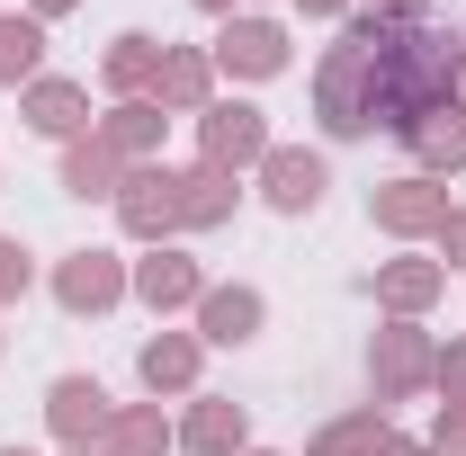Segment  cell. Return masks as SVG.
Instances as JSON below:
<instances>
[{"label": "cell", "instance_id": "cell-1", "mask_svg": "<svg viewBox=\"0 0 466 456\" xmlns=\"http://www.w3.org/2000/svg\"><path fill=\"white\" fill-rule=\"evenodd\" d=\"M458 63H466V27L350 9L341 36L323 45V63H314V125H323L332 144H368V134L412 144L431 116H449Z\"/></svg>", "mask_w": 466, "mask_h": 456}, {"label": "cell", "instance_id": "cell-2", "mask_svg": "<svg viewBox=\"0 0 466 456\" xmlns=\"http://www.w3.org/2000/svg\"><path fill=\"white\" fill-rule=\"evenodd\" d=\"M207 63H216V81H279L296 63V36L269 9H233L225 27H216V45H207Z\"/></svg>", "mask_w": 466, "mask_h": 456}, {"label": "cell", "instance_id": "cell-3", "mask_svg": "<svg viewBox=\"0 0 466 456\" xmlns=\"http://www.w3.org/2000/svg\"><path fill=\"white\" fill-rule=\"evenodd\" d=\"M126 295H135V260H116V251H99V242H81V251L55 260V304L72 313V322H99V313H116Z\"/></svg>", "mask_w": 466, "mask_h": 456}, {"label": "cell", "instance_id": "cell-4", "mask_svg": "<svg viewBox=\"0 0 466 456\" xmlns=\"http://www.w3.org/2000/svg\"><path fill=\"white\" fill-rule=\"evenodd\" d=\"M269 108H251V99H207V116H198V162H216V171H260L269 162Z\"/></svg>", "mask_w": 466, "mask_h": 456}, {"label": "cell", "instance_id": "cell-5", "mask_svg": "<svg viewBox=\"0 0 466 456\" xmlns=\"http://www.w3.org/2000/svg\"><path fill=\"white\" fill-rule=\"evenodd\" d=\"M431 367H440V341L421 332V322H377V341H368V385H377V402H412L421 385H431Z\"/></svg>", "mask_w": 466, "mask_h": 456}, {"label": "cell", "instance_id": "cell-6", "mask_svg": "<svg viewBox=\"0 0 466 456\" xmlns=\"http://www.w3.org/2000/svg\"><path fill=\"white\" fill-rule=\"evenodd\" d=\"M368 224L386 233V242H431V233L449 224V179H431V171L386 179V188L368 197Z\"/></svg>", "mask_w": 466, "mask_h": 456}, {"label": "cell", "instance_id": "cell-7", "mask_svg": "<svg viewBox=\"0 0 466 456\" xmlns=\"http://www.w3.org/2000/svg\"><path fill=\"white\" fill-rule=\"evenodd\" d=\"M260 197H269V215H314V206H323V188H332V162H323V153H314V144H269V162H260Z\"/></svg>", "mask_w": 466, "mask_h": 456}, {"label": "cell", "instance_id": "cell-8", "mask_svg": "<svg viewBox=\"0 0 466 456\" xmlns=\"http://www.w3.org/2000/svg\"><path fill=\"white\" fill-rule=\"evenodd\" d=\"M116 224H126V242H144V251H162V242L179 233V171H171V162L126 171V188H116Z\"/></svg>", "mask_w": 466, "mask_h": 456}, {"label": "cell", "instance_id": "cell-9", "mask_svg": "<svg viewBox=\"0 0 466 456\" xmlns=\"http://www.w3.org/2000/svg\"><path fill=\"white\" fill-rule=\"evenodd\" d=\"M269 332V295L260 286H242V278H207V295H198V341L207 349H251Z\"/></svg>", "mask_w": 466, "mask_h": 456}, {"label": "cell", "instance_id": "cell-10", "mask_svg": "<svg viewBox=\"0 0 466 456\" xmlns=\"http://www.w3.org/2000/svg\"><path fill=\"white\" fill-rule=\"evenodd\" d=\"M198 295H207V269H198L179 242H162V251H144V260H135V304H144L153 322L198 313Z\"/></svg>", "mask_w": 466, "mask_h": 456}, {"label": "cell", "instance_id": "cell-11", "mask_svg": "<svg viewBox=\"0 0 466 456\" xmlns=\"http://www.w3.org/2000/svg\"><path fill=\"white\" fill-rule=\"evenodd\" d=\"M108 421H116V402L99 376H55L46 385V430L63 448H108Z\"/></svg>", "mask_w": 466, "mask_h": 456}, {"label": "cell", "instance_id": "cell-12", "mask_svg": "<svg viewBox=\"0 0 466 456\" xmlns=\"http://www.w3.org/2000/svg\"><path fill=\"white\" fill-rule=\"evenodd\" d=\"M18 116H27V134H46V144H81L99 116H90V81H63V72H46V81H27L18 90Z\"/></svg>", "mask_w": 466, "mask_h": 456}, {"label": "cell", "instance_id": "cell-13", "mask_svg": "<svg viewBox=\"0 0 466 456\" xmlns=\"http://www.w3.org/2000/svg\"><path fill=\"white\" fill-rule=\"evenodd\" d=\"M198 367H207V341H198V332H153V341L135 349V376H144V394L153 402H188L198 394Z\"/></svg>", "mask_w": 466, "mask_h": 456}, {"label": "cell", "instance_id": "cell-14", "mask_svg": "<svg viewBox=\"0 0 466 456\" xmlns=\"http://www.w3.org/2000/svg\"><path fill=\"white\" fill-rule=\"evenodd\" d=\"M90 134L108 144L126 171H153V162H162V134H171V116L153 108V99H108V116H99Z\"/></svg>", "mask_w": 466, "mask_h": 456}, {"label": "cell", "instance_id": "cell-15", "mask_svg": "<svg viewBox=\"0 0 466 456\" xmlns=\"http://www.w3.org/2000/svg\"><path fill=\"white\" fill-rule=\"evenodd\" d=\"M440 295H449V269H440V260H421V251H404V260H377V304H386L395 322H421Z\"/></svg>", "mask_w": 466, "mask_h": 456}, {"label": "cell", "instance_id": "cell-16", "mask_svg": "<svg viewBox=\"0 0 466 456\" xmlns=\"http://www.w3.org/2000/svg\"><path fill=\"white\" fill-rule=\"evenodd\" d=\"M179 448L188 456H242L251 448V411L225 394H188V411H179Z\"/></svg>", "mask_w": 466, "mask_h": 456}, {"label": "cell", "instance_id": "cell-17", "mask_svg": "<svg viewBox=\"0 0 466 456\" xmlns=\"http://www.w3.org/2000/svg\"><path fill=\"white\" fill-rule=\"evenodd\" d=\"M207 99H216V63H207V45H162L153 108H162V116H207Z\"/></svg>", "mask_w": 466, "mask_h": 456}, {"label": "cell", "instance_id": "cell-18", "mask_svg": "<svg viewBox=\"0 0 466 456\" xmlns=\"http://www.w3.org/2000/svg\"><path fill=\"white\" fill-rule=\"evenodd\" d=\"M242 215V179L216 171V162H188L179 171V233H216Z\"/></svg>", "mask_w": 466, "mask_h": 456}, {"label": "cell", "instance_id": "cell-19", "mask_svg": "<svg viewBox=\"0 0 466 456\" xmlns=\"http://www.w3.org/2000/svg\"><path fill=\"white\" fill-rule=\"evenodd\" d=\"M55 188H63V197H81V206H116V188H126V162H116L99 134H81V144H63Z\"/></svg>", "mask_w": 466, "mask_h": 456}, {"label": "cell", "instance_id": "cell-20", "mask_svg": "<svg viewBox=\"0 0 466 456\" xmlns=\"http://www.w3.org/2000/svg\"><path fill=\"white\" fill-rule=\"evenodd\" d=\"M162 45H171V36H144V27L108 36V55H99V90H108V99H153V72H162Z\"/></svg>", "mask_w": 466, "mask_h": 456}, {"label": "cell", "instance_id": "cell-21", "mask_svg": "<svg viewBox=\"0 0 466 456\" xmlns=\"http://www.w3.org/2000/svg\"><path fill=\"white\" fill-rule=\"evenodd\" d=\"M171 448H179V421L162 411V402H116L108 456H171Z\"/></svg>", "mask_w": 466, "mask_h": 456}, {"label": "cell", "instance_id": "cell-22", "mask_svg": "<svg viewBox=\"0 0 466 456\" xmlns=\"http://www.w3.org/2000/svg\"><path fill=\"white\" fill-rule=\"evenodd\" d=\"M386 430H395V421H386V402H350V411H332V421L305 439V456H368Z\"/></svg>", "mask_w": 466, "mask_h": 456}, {"label": "cell", "instance_id": "cell-23", "mask_svg": "<svg viewBox=\"0 0 466 456\" xmlns=\"http://www.w3.org/2000/svg\"><path fill=\"white\" fill-rule=\"evenodd\" d=\"M46 81V27L27 9H0V90H27Z\"/></svg>", "mask_w": 466, "mask_h": 456}, {"label": "cell", "instance_id": "cell-24", "mask_svg": "<svg viewBox=\"0 0 466 456\" xmlns=\"http://www.w3.org/2000/svg\"><path fill=\"white\" fill-rule=\"evenodd\" d=\"M412 162L431 179H458L466 171V116H431V125L412 134Z\"/></svg>", "mask_w": 466, "mask_h": 456}, {"label": "cell", "instance_id": "cell-25", "mask_svg": "<svg viewBox=\"0 0 466 456\" xmlns=\"http://www.w3.org/2000/svg\"><path fill=\"white\" fill-rule=\"evenodd\" d=\"M27 286H36L27 242H9V233H0V313H18V304H27Z\"/></svg>", "mask_w": 466, "mask_h": 456}, {"label": "cell", "instance_id": "cell-26", "mask_svg": "<svg viewBox=\"0 0 466 456\" xmlns=\"http://www.w3.org/2000/svg\"><path fill=\"white\" fill-rule=\"evenodd\" d=\"M431 394H440V402H466V332L440 349V367H431Z\"/></svg>", "mask_w": 466, "mask_h": 456}, {"label": "cell", "instance_id": "cell-27", "mask_svg": "<svg viewBox=\"0 0 466 456\" xmlns=\"http://www.w3.org/2000/svg\"><path fill=\"white\" fill-rule=\"evenodd\" d=\"M431 251H440V269H449V278H466V206H449V224L431 233Z\"/></svg>", "mask_w": 466, "mask_h": 456}, {"label": "cell", "instance_id": "cell-28", "mask_svg": "<svg viewBox=\"0 0 466 456\" xmlns=\"http://www.w3.org/2000/svg\"><path fill=\"white\" fill-rule=\"evenodd\" d=\"M431 448H440V456H466V402H440V411H431Z\"/></svg>", "mask_w": 466, "mask_h": 456}, {"label": "cell", "instance_id": "cell-29", "mask_svg": "<svg viewBox=\"0 0 466 456\" xmlns=\"http://www.w3.org/2000/svg\"><path fill=\"white\" fill-rule=\"evenodd\" d=\"M368 456H440V448H431V439H404V430H386V439H377Z\"/></svg>", "mask_w": 466, "mask_h": 456}, {"label": "cell", "instance_id": "cell-30", "mask_svg": "<svg viewBox=\"0 0 466 456\" xmlns=\"http://www.w3.org/2000/svg\"><path fill=\"white\" fill-rule=\"evenodd\" d=\"M350 9H368V18H421L431 0H350Z\"/></svg>", "mask_w": 466, "mask_h": 456}, {"label": "cell", "instance_id": "cell-31", "mask_svg": "<svg viewBox=\"0 0 466 456\" xmlns=\"http://www.w3.org/2000/svg\"><path fill=\"white\" fill-rule=\"evenodd\" d=\"M288 9H296V18H332V27L350 18V0H288Z\"/></svg>", "mask_w": 466, "mask_h": 456}, {"label": "cell", "instance_id": "cell-32", "mask_svg": "<svg viewBox=\"0 0 466 456\" xmlns=\"http://www.w3.org/2000/svg\"><path fill=\"white\" fill-rule=\"evenodd\" d=\"M72 9H81V0H27V18H36V27H55V18H72Z\"/></svg>", "mask_w": 466, "mask_h": 456}, {"label": "cell", "instance_id": "cell-33", "mask_svg": "<svg viewBox=\"0 0 466 456\" xmlns=\"http://www.w3.org/2000/svg\"><path fill=\"white\" fill-rule=\"evenodd\" d=\"M449 116H466V63H458V81H449Z\"/></svg>", "mask_w": 466, "mask_h": 456}, {"label": "cell", "instance_id": "cell-34", "mask_svg": "<svg viewBox=\"0 0 466 456\" xmlns=\"http://www.w3.org/2000/svg\"><path fill=\"white\" fill-rule=\"evenodd\" d=\"M188 9H207V18H233V9H242V0H188Z\"/></svg>", "mask_w": 466, "mask_h": 456}, {"label": "cell", "instance_id": "cell-35", "mask_svg": "<svg viewBox=\"0 0 466 456\" xmlns=\"http://www.w3.org/2000/svg\"><path fill=\"white\" fill-rule=\"evenodd\" d=\"M63 456H108V448H63Z\"/></svg>", "mask_w": 466, "mask_h": 456}, {"label": "cell", "instance_id": "cell-36", "mask_svg": "<svg viewBox=\"0 0 466 456\" xmlns=\"http://www.w3.org/2000/svg\"><path fill=\"white\" fill-rule=\"evenodd\" d=\"M0 456H36V448H0Z\"/></svg>", "mask_w": 466, "mask_h": 456}, {"label": "cell", "instance_id": "cell-37", "mask_svg": "<svg viewBox=\"0 0 466 456\" xmlns=\"http://www.w3.org/2000/svg\"><path fill=\"white\" fill-rule=\"evenodd\" d=\"M242 456H279V448H242Z\"/></svg>", "mask_w": 466, "mask_h": 456}]
</instances>
